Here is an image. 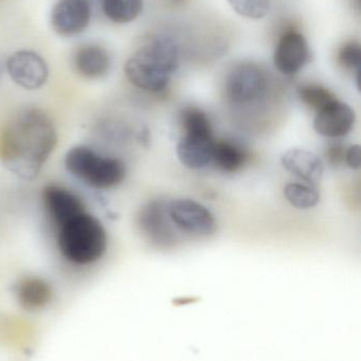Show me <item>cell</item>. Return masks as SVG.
I'll return each instance as SVG.
<instances>
[{
	"label": "cell",
	"mask_w": 361,
	"mask_h": 361,
	"mask_svg": "<svg viewBox=\"0 0 361 361\" xmlns=\"http://www.w3.org/2000/svg\"><path fill=\"white\" fill-rule=\"evenodd\" d=\"M58 145L49 116L39 109L20 111L0 128V162L12 174L32 180Z\"/></svg>",
	"instance_id": "6da1fadb"
},
{
	"label": "cell",
	"mask_w": 361,
	"mask_h": 361,
	"mask_svg": "<svg viewBox=\"0 0 361 361\" xmlns=\"http://www.w3.org/2000/svg\"><path fill=\"white\" fill-rule=\"evenodd\" d=\"M179 67L176 44L166 37H156L141 46L126 61L124 73L130 84L158 94L164 92Z\"/></svg>",
	"instance_id": "7a4b0ae2"
},
{
	"label": "cell",
	"mask_w": 361,
	"mask_h": 361,
	"mask_svg": "<svg viewBox=\"0 0 361 361\" xmlns=\"http://www.w3.org/2000/svg\"><path fill=\"white\" fill-rule=\"evenodd\" d=\"M58 230L59 249L71 263H96L106 252V230L100 219L86 211L68 219Z\"/></svg>",
	"instance_id": "3957f363"
},
{
	"label": "cell",
	"mask_w": 361,
	"mask_h": 361,
	"mask_svg": "<svg viewBox=\"0 0 361 361\" xmlns=\"http://www.w3.org/2000/svg\"><path fill=\"white\" fill-rule=\"evenodd\" d=\"M65 166L73 177L98 190L116 187L126 176V166L122 160L101 155L87 145L69 149L65 156Z\"/></svg>",
	"instance_id": "277c9868"
},
{
	"label": "cell",
	"mask_w": 361,
	"mask_h": 361,
	"mask_svg": "<svg viewBox=\"0 0 361 361\" xmlns=\"http://www.w3.org/2000/svg\"><path fill=\"white\" fill-rule=\"evenodd\" d=\"M174 227L183 233L210 236L216 231L214 215L207 207L189 198H176L166 204Z\"/></svg>",
	"instance_id": "5b68a950"
},
{
	"label": "cell",
	"mask_w": 361,
	"mask_h": 361,
	"mask_svg": "<svg viewBox=\"0 0 361 361\" xmlns=\"http://www.w3.org/2000/svg\"><path fill=\"white\" fill-rule=\"evenodd\" d=\"M12 81L26 90H37L47 83L49 67L45 59L33 50H18L7 60Z\"/></svg>",
	"instance_id": "8992f818"
},
{
	"label": "cell",
	"mask_w": 361,
	"mask_h": 361,
	"mask_svg": "<svg viewBox=\"0 0 361 361\" xmlns=\"http://www.w3.org/2000/svg\"><path fill=\"white\" fill-rule=\"evenodd\" d=\"M92 20L90 0H58L50 14V25L56 35L75 37L87 30Z\"/></svg>",
	"instance_id": "52a82bcc"
},
{
	"label": "cell",
	"mask_w": 361,
	"mask_h": 361,
	"mask_svg": "<svg viewBox=\"0 0 361 361\" xmlns=\"http://www.w3.org/2000/svg\"><path fill=\"white\" fill-rule=\"evenodd\" d=\"M267 87L265 75L255 64H240L232 69L226 81V94L238 104L252 103L261 98Z\"/></svg>",
	"instance_id": "ba28073f"
},
{
	"label": "cell",
	"mask_w": 361,
	"mask_h": 361,
	"mask_svg": "<svg viewBox=\"0 0 361 361\" xmlns=\"http://www.w3.org/2000/svg\"><path fill=\"white\" fill-rule=\"evenodd\" d=\"M166 204L161 200H153L145 204L138 215V225L142 233L149 242L160 247L170 246L176 240Z\"/></svg>",
	"instance_id": "9c48e42d"
},
{
	"label": "cell",
	"mask_w": 361,
	"mask_h": 361,
	"mask_svg": "<svg viewBox=\"0 0 361 361\" xmlns=\"http://www.w3.org/2000/svg\"><path fill=\"white\" fill-rule=\"evenodd\" d=\"M214 143L212 130H188L177 145V157L187 168L202 170L212 164Z\"/></svg>",
	"instance_id": "30bf717a"
},
{
	"label": "cell",
	"mask_w": 361,
	"mask_h": 361,
	"mask_svg": "<svg viewBox=\"0 0 361 361\" xmlns=\"http://www.w3.org/2000/svg\"><path fill=\"white\" fill-rule=\"evenodd\" d=\"M310 59V47L303 35L288 31L282 35L274 54V67L282 75H293L299 73Z\"/></svg>",
	"instance_id": "8fae6325"
},
{
	"label": "cell",
	"mask_w": 361,
	"mask_h": 361,
	"mask_svg": "<svg viewBox=\"0 0 361 361\" xmlns=\"http://www.w3.org/2000/svg\"><path fill=\"white\" fill-rule=\"evenodd\" d=\"M356 116L346 103L334 100L317 111L314 130L326 138H341L352 130Z\"/></svg>",
	"instance_id": "7c38bea8"
},
{
	"label": "cell",
	"mask_w": 361,
	"mask_h": 361,
	"mask_svg": "<svg viewBox=\"0 0 361 361\" xmlns=\"http://www.w3.org/2000/svg\"><path fill=\"white\" fill-rule=\"evenodd\" d=\"M44 204L56 227L84 212L85 204L77 194L58 185H49L43 191Z\"/></svg>",
	"instance_id": "4fadbf2b"
},
{
	"label": "cell",
	"mask_w": 361,
	"mask_h": 361,
	"mask_svg": "<svg viewBox=\"0 0 361 361\" xmlns=\"http://www.w3.org/2000/svg\"><path fill=\"white\" fill-rule=\"evenodd\" d=\"M111 65L109 51L98 44L80 46L73 56V66L75 73L88 80L104 78L111 71Z\"/></svg>",
	"instance_id": "5bb4252c"
},
{
	"label": "cell",
	"mask_w": 361,
	"mask_h": 361,
	"mask_svg": "<svg viewBox=\"0 0 361 361\" xmlns=\"http://www.w3.org/2000/svg\"><path fill=\"white\" fill-rule=\"evenodd\" d=\"M281 164L287 172L312 185L320 181L324 170L322 160L312 152L303 149H289L283 154Z\"/></svg>",
	"instance_id": "9a60e30c"
},
{
	"label": "cell",
	"mask_w": 361,
	"mask_h": 361,
	"mask_svg": "<svg viewBox=\"0 0 361 361\" xmlns=\"http://www.w3.org/2000/svg\"><path fill=\"white\" fill-rule=\"evenodd\" d=\"M14 293L20 305L28 312L43 310L54 298L49 283L39 276H26L18 281Z\"/></svg>",
	"instance_id": "2e32d148"
},
{
	"label": "cell",
	"mask_w": 361,
	"mask_h": 361,
	"mask_svg": "<svg viewBox=\"0 0 361 361\" xmlns=\"http://www.w3.org/2000/svg\"><path fill=\"white\" fill-rule=\"evenodd\" d=\"M247 153L242 147L227 140H215L212 164L227 173L238 172L246 164Z\"/></svg>",
	"instance_id": "e0dca14e"
},
{
	"label": "cell",
	"mask_w": 361,
	"mask_h": 361,
	"mask_svg": "<svg viewBox=\"0 0 361 361\" xmlns=\"http://www.w3.org/2000/svg\"><path fill=\"white\" fill-rule=\"evenodd\" d=\"M103 13L115 24H128L139 18L143 0H101Z\"/></svg>",
	"instance_id": "ac0fdd59"
},
{
	"label": "cell",
	"mask_w": 361,
	"mask_h": 361,
	"mask_svg": "<svg viewBox=\"0 0 361 361\" xmlns=\"http://www.w3.org/2000/svg\"><path fill=\"white\" fill-rule=\"evenodd\" d=\"M284 196L291 206L298 209H310L320 202V194L310 183H289L285 185Z\"/></svg>",
	"instance_id": "d6986e66"
},
{
	"label": "cell",
	"mask_w": 361,
	"mask_h": 361,
	"mask_svg": "<svg viewBox=\"0 0 361 361\" xmlns=\"http://www.w3.org/2000/svg\"><path fill=\"white\" fill-rule=\"evenodd\" d=\"M298 94H299L300 100L304 104L307 105L308 107L314 109L316 111H318L322 107L326 106L327 104L337 99L334 96L333 92H329L327 88L320 85H314V84L302 86V87H300Z\"/></svg>",
	"instance_id": "ffe728a7"
},
{
	"label": "cell",
	"mask_w": 361,
	"mask_h": 361,
	"mask_svg": "<svg viewBox=\"0 0 361 361\" xmlns=\"http://www.w3.org/2000/svg\"><path fill=\"white\" fill-rule=\"evenodd\" d=\"M232 9L243 18L262 20L270 11V0H228Z\"/></svg>",
	"instance_id": "44dd1931"
},
{
	"label": "cell",
	"mask_w": 361,
	"mask_h": 361,
	"mask_svg": "<svg viewBox=\"0 0 361 361\" xmlns=\"http://www.w3.org/2000/svg\"><path fill=\"white\" fill-rule=\"evenodd\" d=\"M338 60L342 66L348 69H355L359 71L361 62V49L359 44L350 42L344 44L338 54Z\"/></svg>",
	"instance_id": "7402d4cb"
},
{
	"label": "cell",
	"mask_w": 361,
	"mask_h": 361,
	"mask_svg": "<svg viewBox=\"0 0 361 361\" xmlns=\"http://www.w3.org/2000/svg\"><path fill=\"white\" fill-rule=\"evenodd\" d=\"M360 147L359 145H352L346 149L344 161L350 169L358 170L360 168Z\"/></svg>",
	"instance_id": "603a6c76"
},
{
	"label": "cell",
	"mask_w": 361,
	"mask_h": 361,
	"mask_svg": "<svg viewBox=\"0 0 361 361\" xmlns=\"http://www.w3.org/2000/svg\"><path fill=\"white\" fill-rule=\"evenodd\" d=\"M345 152L346 149L342 147L339 145H331L327 149L326 157L329 161L331 162L334 166H339L340 164L344 162L345 159Z\"/></svg>",
	"instance_id": "cb8c5ba5"
},
{
	"label": "cell",
	"mask_w": 361,
	"mask_h": 361,
	"mask_svg": "<svg viewBox=\"0 0 361 361\" xmlns=\"http://www.w3.org/2000/svg\"><path fill=\"white\" fill-rule=\"evenodd\" d=\"M0 78H1V67H0Z\"/></svg>",
	"instance_id": "d4e9b609"
}]
</instances>
